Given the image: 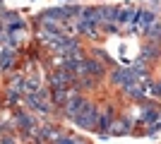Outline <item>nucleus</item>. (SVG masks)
I'll return each instance as SVG.
<instances>
[{"instance_id":"1","label":"nucleus","mask_w":161,"mask_h":144,"mask_svg":"<svg viewBox=\"0 0 161 144\" xmlns=\"http://www.w3.org/2000/svg\"><path fill=\"white\" fill-rule=\"evenodd\" d=\"M152 22H154V14L149 12V10H140L137 19H135V29L137 31H147V29H152Z\"/></svg>"},{"instance_id":"2","label":"nucleus","mask_w":161,"mask_h":144,"mask_svg":"<svg viewBox=\"0 0 161 144\" xmlns=\"http://www.w3.org/2000/svg\"><path fill=\"white\" fill-rule=\"evenodd\" d=\"M12 65H14V53L10 48L0 51V70H12Z\"/></svg>"},{"instance_id":"3","label":"nucleus","mask_w":161,"mask_h":144,"mask_svg":"<svg viewBox=\"0 0 161 144\" xmlns=\"http://www.w3.org/2000/svg\"><path fill=\"white\" fill-rule=\"evenodd\" d=\"M84 72H89V75H103V67H101V62L96 60H84Z\"/></svg>"}]
</instances>
